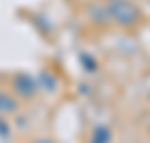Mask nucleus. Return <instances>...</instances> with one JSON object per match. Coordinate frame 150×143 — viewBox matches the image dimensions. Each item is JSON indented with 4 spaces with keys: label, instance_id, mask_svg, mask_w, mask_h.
I'll list each match as a JSON object with an SVG mask.
<instances>
[{
    "label": "nucleus",
    "instance_id": "obj_1",
    "mask_svg": "<svg viewBox=\"0 0 150 143\" xmlns=\"http://www.w3.org/2000/svg\"><path fill=\"white\" fill-rule=\"evenodd\" d=\"M114 7H119V11L114 9V13H117L121 20H132L134 16H137V11H134L128 2H123V0H117V2H114Z\"/></svg>",
    "mask_w": 150,
    "mask_h": 143
},
{
    "label": "nucleus",
    "instance_id": "obj_2",
    "mask_svg": "<svg viewBox=\"0 0 150 143\" xmlns=\"http://www.w3.org/2000/svg\"><path fill=\"white\" fill-rule=\"evenodd\" d=\"M40 143H52V141H40Z\"/></svg>",
    "mask_w": 150,
    "mask_h": 143
}]
</instances>
